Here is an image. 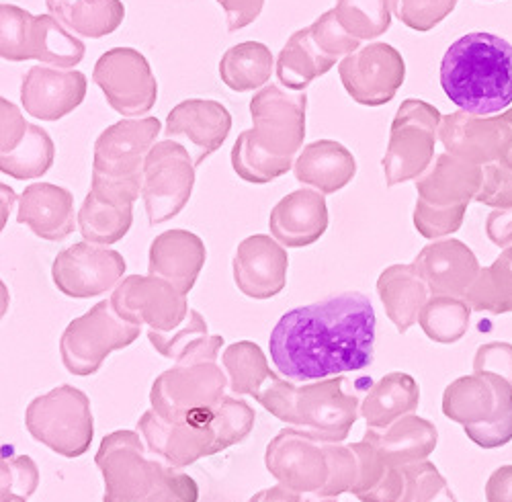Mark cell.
<instances>
[{
	"label": "cell",
	"instance_id": "obj_10",
	"mask_svg": "<svg viewBox=\"0 0 512 502\" xmlns=\"http://www.w3.org/2000/svg\"><path fill=\"white\" fill-rule=\"evenodd\" d=\"M162 123L158 117L121 119L95 142L93 171L109 177H132L144 173V162L158 142Z\"/></svg>",
	"mask_w": 512,
	"mask_h": 502
},
{
	"label": "cell",
	"instance_id": "obj_24",
	"mask_svg": "<svg viewBox=\"0 0 512 502\" xmlns=\"http://www.w3.org/2000/svg\"><path fill=\"white\" fill-rule=\"evenodd\" d=\"M295 160H279L263 152L250 138V132L244 130L232 148V169L234 173L252 185H267L289 171H293Z\"/></svg>",
	"mask_w": 512,
	"mask_h": 502
},
{
	"label": "cell",
	"instance_id": "obj_4",
	"mask_svg": "<svg viewBox=\"0 0 512 502\" xmlns=\"http://www.w3.org/2000/svg\"><path fill=\"white\" fill-rule=\"evenodd\" d=\"M195 162L189 150L175 140H160L144 162L142 199L150 226L177 218L195 187Z\"/></svg>",
	"mask_w": 512,
	"mask_h": 502
},
{
	"label": "cell",
	"instance_id": "obj_22",
	"mask_svg": "<svg viewBox=\"0 0 512 502\" xmlns=\"http://www.w3.org/2000/svg\"><path fill=\"white\" fill-rule=\"evenodd\" d=\"M54 160L56 146L50 134L29 123L19 146L9 154H0V171L17 181H33L44 177L54 166Z\"/></svg>",
	"mask_w": 512,
	"mask_h": 502
},
{
	"label": "cell",
	"instance_id": "obj_13",
	"mask_svg": "<svg viewBox=\"0 0 512 502\" xmlns=\"http://www.w3.org/2000/svg\"><path fill=\"white\" fill-rule=\"evenodd\" d=\"M234 279L248 298L267 300L285 287L289 257L283 244L269 234L244 238L234 255Z\"/></svg>",
	"mask_w": 512,
	"mask_h": 502
},
{
	"label": "cell",
	"instance_id": "obj_7",
	"mask_svg": "<svg viewBox=\"0 0 512 502\" xmlns=\"http://www.w3.org/2000/svg\"><path fill=\"white\" fill-rule=\"evenodd\" d=\"M338 76L349 97L365 107L392 101L404 80L400 54L386 44H367L340 60Z\"/></svg>",
	"mask_w": 512,
	"mask_h": 502
},
{
	"label": "cell",
	"instance_id": "obj_2",
	"mask_svg": "<svg viewBox=\"0 0 512 502\" xmlns=\"http://www.w3.org/2000/svg\"><path fill=\"white\" fill-rule=\"evenodd\" d=\"M441 87L463 111L492 115L512 103V46L492 33H467L443 56Z\"/></svg>",
	"mask_w": 512,
	"mask_h": 502
},
{
	"label": "cell",
	"instance_id": "obj_6",
	"mask_svg": "<svg viewBox=\"0 0 512 502\" xmlns=\"http://www.w3.org/2000/svg\"><path fill=\"white\" fill-rule=\"evenodd\" d=\"M95 85L123 119L146 117L158 101V80L144 54L134 48H113L93 68Z\"/></svg>",
	"mask_w": 512,
	"mask_h": 502
},
{
	"label": "cell",
	"instance_id": "obj_26",
	"mask_svg": "<svg viewBox=\"0 0 512 502\" xmlns=\"http://www.w3.org/2000/svg\"><path fill=\"white\" fill-rule=\"evenodd\" d=\"M310 35L316 48L332 60L355 54L361 44L359 39H355L343 25H340L334 9L326 11L310 25Z\"/></svg>",
	"mask_w": 512,
	"mask_h": 502
},
{
	"label": "cell",
	"instance_id": "obj_23",
	"mask_svg": "<svg viewBox=\"0 0 512 502\" xmlns=\"http://www.w3.org/2000/svg\"><path fill=\"white\" fill-rule=\"evenodd\" d=\"M134 224V205L113 207L101 203L91 191L78 209V230L84 242L111 246L123 240Z\"/></svg>",
	"mask_w": 512,
	"mask_h": 502
},
{
	"label": "cell",
	"instance_id": "obj_8",
	"mask_svg": "<svg viewBox=\"0 0 512 502\" xmlns=\"http://www.w3.org/2000/svg\"><path fill=\"white\" fill-rule=\"evenodd\" d=\"M125 259L113 248L76 242L58 253L52 277L62 294L93 298L105 294L125 273Z\"/></svg>",
	"mask_w": 512,
	"mask_h": 502
},
{
	"label": "cell",
	"instance_id": "obj_18",
	"mask_svg": "<svg viewBox=\"0 0 512 502\" xmlns=\"http://www.w3.org/2000/svg\"><path fill=\"white\" fill-rule=\"evenodd\" d=\"M138 326L119 318L111 302H101L87 316L74 320L64 334V353L70 355H103L105 351L123 347L138 337Z\"/></svg>",
	"mask_w": 512,
	"mask_h": 502
},
{
	"label": "cell",
	"instance_id": "obj_25",
	"mask_svg": "<svg viewBox=\"0 0 512 502\" xmlns=\"http://www.w3.org/2000/svg\"><path fill=\"white\" fill-rule=\"evenodd\" d=\"M334 13L355 39L369 41L390 27V0H336Z\"/></svg>",
	"mask_w": 512,
	"mask_h": 502
},
{
	"label": "cell",
	"instance_id": "obj_29",
	"mask_svg": "<svg viewBox=\"0 0 512 502\" xmlns=\"http://www.w3.org/2000/svg\"><path fill=\"white\" fill-rule=\"evenodd\" d=\"M226 13L228 31H240L261 17L265 0H218Z\"/></svg>",
	"mask_w": 512,
	"mask_h": 502
},
{
	"label": "cell",
	"instance_id": "obj_12",
	"mask_svg": "<svg viewBox=\"0 0 512 502\" xmlns=\"http://www.w3.org/2000/svg\"><path fill=\"white\" fill-rule=\"evenodd\" d=\"M185 294L160 277H127L111 300L119 318L130 324L148 322L158 328L173 326L187 312Z\"/></svg>",
	"mask_w": 512,
	"mask_h": 502
},
{
	"label": "cell",
	"instance_id": "obj_21",
	"mask_svg": "<svg viewBox=\"0 0 512 502\" xmlns=\"http://www.w3.org/2000/svg\"><path fill=\"white\" fill-rule=\"evenodd\" d=\"M273 70V54L261 41H242L232 46L220 60V78L234 93L265 89Z\"/></svg>",
	"mask_w": 512,
	"mask_h": 502
},
{
	"label": "cell",
	"instance_id": "obj_11",
	"mask_svg": "<svg viewBox=\"0 0 512 502\" xmlns=\"http://www.w3.org/2000/svg\"><path fill=\"white\" fill-rule=\"evenodd\" d=\"M87 87V76L80 70L37 64L23 76L21 105L29 117L60 121L82 105Z\"/></svg>",
	"mask_w": 512,
	"mask_h": 502
},
{
	"label": "cell",
	"instance_id": "obj_9",
	"mask_svg": "<svg viewBox=\"0 0 512 502\" xmlns=\"http://www.w3.org/2000/svg\"><path fill=\"white\" fill-rule=\"evenodd\" d=\"M232 132L230 111L213 99H187L170 109L164 136L183 144L195 166L218 152Z\"/></svg>",
	"mask_w": 512,
	"mask_h": 502
},
{
	"label": "cell",
	"instance_id": "obj_16",
	"mask_svg": "<svg viewBox=\"0 0 512 502\" xmlns=\"http://www.w3.org/2000/svg\"><path fill=\"white\" fill-rule=\"evenodd\" d=\"M205 259V242L197 234L177 228L166 230L152 240L148 269L150 275L173 283L179 291L187 294L195 285Z\"/></svg>",
	"mask_w": 512,
	"mask_h": 502
},
{
	"label": "cell",
	"instance_id": "obj_5",
	"mask_svg": "<svg viewBox=\"0 0 512 502\" xmlns=\"http://www.w3.org/2000/svg\"><path fill=\"white\" fill-rule=\"evenodd\" d=\"M308 95L267 85L250 99V138L279 160H295L306 140Z\"/></svg>",
	"mask_w": 512,
	"mask_h": 502
},
{
	"label": "cell",
	"instance_id": "obj_15",
	"mask_svg": "<svg viewBox=\"0 0 512 502\" xmlns=\"http://www.w3.org/2000/svg\"><path fill=\"white\" fill-rule=\"evenodd\" d=\"M17 222L41 240H66L74 232V222H78L74 197L54 183H31L17 201Z\"/></svg>",
	"mask_w": 512,
	"mask_h": 502
},
{
	"label": "cell",
	"instance_id": "obj_1",
	"mask_svg": "<svg viewBox=\"0 0 512 502\" xmlns=\"http://www.w3.org/2000/svg\"><path fill=\"white\" fill-rule=\"evenodd\" d=\"M375 326L371 300L343 291L283 314L269 339L271 359L293 382L361 371L373 363Z\"/></svg>",
	"mask_w": 512,
	"mask_h": 502
},
{
	"label": "cell",
	"instance_id": "obj_19",
	"mask_svg": "<svg viewBox=\"0 0 512 502\" xmlns=\"http://www.w3.org/2000/svg\"><path fill=\"white\" fill-rule=\"evenodd\" d=\"M336 60L324 56L312 41L310 27L295 31L279 52L275 72L281 87L293 93H306L312 82L334 68Z\"/></svg>",
	"mask_w": 512,
	"mask_h": 502
},
{
	"label": "cell",
	"instance_id": "obj_27",
	"mask_svg": "<svg viewBox=\"0 0 512 502\" xmlns=\"http://www.w3.org/2000/svg\"><path fill=\"white\" fill-rule=\"evenodd\" d=\"M144 173L132 177H109L99 171H93L91 193L105 205L130 207L142 197Z\"/></svg>",
	"mask_w": 512,
	"mask_h": 502
},
{
	"label": "cell",
	"instance_id": "obj_14",
	"mask_svg": "<svg viewBox=\"0 0 512 502\" xmlns=\"http://www.w3.org/2000/svg\"><path fill=\"white\" fill-rule=\"evenodd\" d=\"M328 205L322 193L302 187L285 195L269 216L271 236L287 248H306L328 230Z\"/></svg>",
	"mask_w": 512,
	"mask_h": 502
},
{
	"label": "cell",
	"instance_id": "obj_28",
	"mask_svg": "<svg viewBox=\"0 0 512 502\" xmlns=\"http://www.w3.org/2000/svg\"><path fill=\"white\" fill-rule=\"evenodd\" d=\"M0 123H3V134H0V154H9L23 140L29 123L25 121L21 109L5 97L0 99Z\"/></svg>",
	"mask_w": 512,
	"mask_h": 502
},
{
	"label": "cell",
	"instance_id": "obj_17",
	"mask_svg": "<svg viewBox=\"0 0 512 502\" xmlns=\"http://www.w3.org/2000/svg\"><path fill=\"white\" fill-rule=\"evenodd\" d=\"M293 175L304 187L322 195H332L355 179L357 160L340 142L316 140L297 154Z\"/></svg>",
	"mask_w": 512,
	"mask_h": 502
},
{
	"label": "cell",
	"instance_id": "obj_30",
	"mask_svg": "<svg viewBox=\"0 0 512 502\" xmlns=\"http://www.w3.org/2000/svg\"><path fill=\"white\" fill-rule=\"evenodd\" d=\"M0 191H3V228H5L7 226V218L11 214V209H13L15 201H19V199H17L15 191L11 187H7V185L0 187Z\"/></svg>",
	"mask_w": 512,
	"mask_h": 502
},
{
	"label": "cell",
	"instance_id": "obj_3",
	"mask_svg": "<svg viewBox=\"0 0 512 502\" xmlns=\"http://www.w3.org/2000/svg\"><path fill=\"white\" fill-rule=\"evenodd\" d=\"M87 54L82 39L54 15H31L5 3L0 7V56L9 62L37 60L44 66L76 68Z\"/></svg>",
	"mask_w": 512,
	"mask_h": 502
},
{
	"label": "cell",
	"instance_id": "obj_20",
	"mask_svg": "<svg viewBox=\"0 0 512 502\" xmlns=\"http://www.w3.org/2000/svg\"><path fill=\"white\" fill-rule=\"evenodd\" d=\"M46 7L76 37L101 39L125 19L121 0H46Z\"/></svg>",
	"mask_w": 512,
	"mask_h": 502
}]
</instances>
